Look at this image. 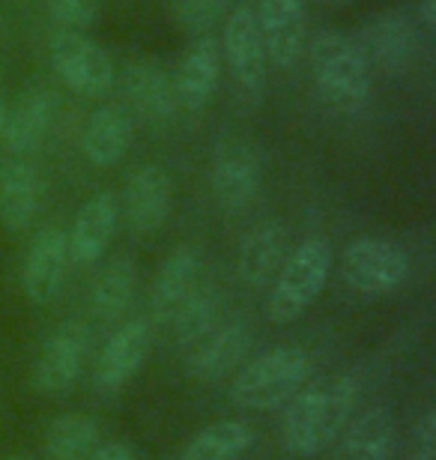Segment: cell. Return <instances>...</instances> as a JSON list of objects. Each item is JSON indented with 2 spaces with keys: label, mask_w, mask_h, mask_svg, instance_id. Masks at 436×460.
Returning a JSON list of instances; mask_svg holds the SVG:
<instances>
[{
  "label": "cell",
  "mask_w": 436,
  "mask_h": 460,
  "mask_svg": "<svg viewBox=\"0 0 436 460\" xmlns=\"http://www.w3.org/2000/svg\"><path fill=\"white\" fill-rule=\"evenodd\" d=\"M359 401L356 376H326V380L302 385L287 401L281 437L287 452L299 457H314L338 439L347 428Z\"/></svg>",
  "instance_id": "6da1fadb"
},
{
  "label": "cell",
  "mask_w": 436,
  "mask_h": 460,
  "mask_svg": "<svg viewBox=\"0 0 436 460\" xmlns=\"http://www.w3.org/2000/svg\"><path fill=\"white\" fill-rule=\"evenodd\" d=\"M311 72L317 93L332 111L359 114L370 102V66L356 42L335 31H323L311 40Z\"/></svg>",
  "instance_id": "7a4b0ae2"
},
{
  "label": "cell",
  "mask_w": 436,
  "mask_h": 460,
  "mask_svg": "<svg viewBox=\"0 0 436 460\" xmlns=\"http://www.w3.org/2000/svg\"><path fill=\"white\" fill-rule=\"evenodd\" d=\"M332 261H335V252H332L329 239L323 236L302 239L284 257L281 270H278V279L272 284V290H269L266 317L278 326L293 323L296 317H302L311 308V302L323 293V288H326Z\"/></svg>",
  "instance_id": "3957f363"
},
{
  "label": "cell",
  "mask_w": 436,
  "mask_h": 460,
  "mask_svg": "<svg viewBox=\"0 0 436 460\" xmlns=\"http://www.w3.org/2000/svg\"><path fill=\"white\" fill-rule=\"evenodd\" d=\"M311 358L299 347H275L239 367L230 383V398L245 410H275L308 383Z\"/></svg>",
  "instance_id": "277c9868"
},
{
  "label": "cell",
  "mask_w": 436,
  "mask_h": 460,
  "mask_svg": "<svg viewBox=\"0 0 436 460\" xmlns=\"http://www.w3.org/2000/svg\"><path fill=\"white\" fill-rule=\"evenodd\" d=\"M51 66L58 72V78L69 90H76L78 96L102 99L114 90V60L108 58V51L99 42L87 40L78 31H58L51 36L49 45Z\"/></svg>",
  "instance_id": "5b68a950"
},
{
  "label": "cell",
  "mask_w": 436,
  "mask_h": 460,
  "mask_svg": "<svg viewBox=\"0 0 436 460\" xmlns=\"http://www.w3.org/2000/svg\"><path fill=\"white\" fill-rule=\"evenodd\" d=\"M410 261L392 239L359 236L341 254V275L361 296H386L406 281Z\"/></svg>",
  "instance_id": "8992f818"
},
{
  "label": "cell",
  "mask_w": 436,
  "mask_h": 460,
  "mask_svg": "<svg viewBox=\"0 0 436 460\" xmlns=\"http://www.w3.org/2000/svg\"><path fill=\"white\" fill-rule=\"evenodd\" d=\"M218 45L221 58L234 75L236 93L243 96V102L257 105L266 90V49L252 6H236L225 18V33H221Z\"/></svg>",
  "instance_id": "52a82bcc"
},
{
  "label": "cell",
  "mask_w": 436,
  "mask_h": 460,
  "mask_svg": "<svg viewBox=\"0 0 436 460\" xmlns=\"http://www.w3.org/2000/svg\"><path fill=\"white\" fill-rule=\"evenodd\" d=\"M212 195L227 213L248 207L263 182V162L261 150L252 137L227 135L216 144L212 153Z\"/></svg>",
  "instance_id": "ba28073f"
},
{
  "label": "cell",
  "mask_w": 436,
  "mask_h": 460,
  "mask_svg": "<svg viewBox=\"0 0 436 460\" xmlns=\"http://www.w3.org/2000/svg\"><path fill=\"white\" fill-rule=\"evenodd\" d=\"M90 347L87 326L78 320L58 326L45 338V344L36 356L33 365V385L42 394H63L76 385L81 367H85V356Z\"/></svg>",
  "instance_id": "9c48e42d"
},
{
  "label": "cell",
  "mask_w": 436,
  "mask_h": 460,
  "mask_svg": "<svg viewBox=\"0 0 436 460\" xmlns=\"http://www.w3.org/2000/svg\"><path fill=\"white\" fill-rule=\"evenodd\" d=\"M69 245L67 230L42 227L27 245L24 266H22V290L33 305H49L58 299L69 272Z\"/></svg>",
  "instance_id": "30bf717a"
},
{
  "label": "cell",
  "mask_w": 436,
  "mask_h": 460,
  "mask_svg": "<svg viewBox=\"0 0 436 460\" xmlns=\"http://www.w3.org/2000/svg\"><path fill=\"white\" fill-rule=\"evenodd\" d=\"M114 84L123 90L129 114L144 117L147 123H165L174 114V75L156 58H132L120 78H114Z\"/></svg>",
  "instance_id": "8fae6325"
},
{
  "label": "cell",
  "mask_w": 436,
  "mask_h": 460,
  "mask_svg": "<svg viewBox=\"0 0 436 460\" xmlns=\"http://www.w3.org/2000/svg\"><path fill=\"white\" fill-rule=\"evenodd\" d=\"M221 75V45L216 36L203 33L185 45L174 75V96L176 108L189 114H200L216 96Z\"/></svg>",
  "instance_id": "7c38bea8"
},
{
  "label": "cell",
  "mask_w": 436,
  "mask_h": 460,
  "mask_svg": "<svg viewBox=\"0 0 436 460\" xmlns=\"http://www.w3.org/2000/svg\"><path fill=\"white\" fill-rule=\"evenodd\" d=\"M356 49L368 66H377L386 75L410 69L415 58V27L401 13H377L359 31Z\"/></svg>",
  "instance_id": "4fadbf2b"
},
{
  "label": "cell",
  "mask_w": 436,
  "mask_h": 460,
  "mask_svg": "<svg viewBox=\"0 0 436 460\" xmlns=\"http://www.w3.org/2000/svg\"><path fill=\"white\" fill-rule=\"evenodd\" d=\"M266 60L278 69H293L305 49V0H257L254 9Z\"/></svg>",
  "instance_id": "5bb4252c"
},
{
  "label": "cell",
  "mask_w": 436,
  "mask_h": 460,
  "mask_svg": "<svg viewBox=\"0 0 436 460\" xmlns=\"http://www.w3.org/2000/svg\"><path fill=\"white\" fill-rule=\"evenodd\" d=\"M150 353V323L129 320L108 338L96 362V389L102 394H117L132 383Z\"/></svg>",
  "instance_id": "9a60e30c"
},
{
  "label": "cell",
  "mask_w": 436,
  "mask_h": 460,
  "mask_svg": "<svg viewBox=\"0 0 436 460\" xmlns=\"http://www.w3.org/2000/svg\"><path fill=\"white\" fill-rule=\"evenodd\" d=\"M126 225L135 236L156 234L171 213V177L159 164H144L126 182L123 191Z\"/></svg>",
  "instance_id": "2e32d148"
},
{
  "label": "cell",
  "mask_w": 436,
  "mask_h": 460,
  "mask_svg": "<svg viewBox=\"0 0 436 460\" xmlns=\"http://www.w3.org/2000/svg\"><path fill=\"white\" fill-rule=\"evenodd\" d=\"M117 222H120V200L111 195V191L93 195L87 204L78 209L72 230L67 234L69 261L81 266L102 261V254L108 252L111 239L117 234Z\"/></svg>",
  "instance_id": "e0dca14e"
},
{
  "label": "cell",
  "mask_w": 436,
  "mask_h": 460,
  "mask_svg": "<svg viewBox=\"0 0 436 460\" xmlns=\"http://www.w3.org/2000/svg\"><path fill=\"white\" fill-rule=\"evenodd\" d=\"M54 111H58V96L49 87L36 84L18 99V105L6 117L4 128V150L13 159H27L42 146L45 135L54 123Z\"/></svg>",
  "instance_id": "ac0fdd59"
},
{
  "label": "cell",
  "mask_w": 436,
  "mask_h": 460,
  "mask_svg": "<svg viewBox=\"0 0 436 460\" xmlns=\"http://www.w3.org/2000/svg\"><path fill=\"white\" fill-rule=\"evenodd\" d=\"M248 347H252V332L243 323L218 326L216 332H209L198 347H191L185 353L189 374L194 380L216 383L221 376L239 371V365L245 362Z\"/></svg>",
  "instance_id": "d6986e66"
},
{
  "label": "cell",
  "mask_w": 436,
  "mask_h": 460,
  "mask_svg": "<svg viewBox=\"0 0 436 460\" xmlns=\"http://www.w3.org/2000/svg\"><path fill=\"white\" fill-rule=\"evenodd\" d=\"M332 446V460H392L397 446L395 416L386 407H370L347 421Z\"/></svg>",
  "instance_id": "ffe728a7"
},
{
  "label": "cell",
  "mask_w": 436,
  "mask_h": 460,
  "mask_svg": "<svg viewBox=\"0 0 436 460\" xmlns=\"http://www.w3.org/2000/svg\"><path fill=\"white\" fill-rule=\"evenodd\" d=\"M198 275H200V254L191 245H180L168 261L159 266L150 290V311L159 323H171L185 302L191 299V293L198 290Z\"/></svg>",
  "instance_id": "44dd1931"
},
{
  "label": "cell",
  "mask_w": 436,
  "mask_h": 460,
  "mask_svg": "<svg viewBox=\"0 0 436 460\" xmlns=\"http://www.w3.org/2000/svg\"><path fill=\"white\" fill-rule=\"evenodd\" d=\"M129 144H132V114L126 105H102L96 108L81 132V150L96 168H111L126 155Z\"/></svg>",
  "instance_id": "7402d4cb"
},
{
  "label": "cell",
  "mask_w": 436,
  "mask_h": 460,
  "mask_svg": "<svg viewBox=\"0 0 436 460\" xmlns=\"http://www.w3.org/2000/svg\"><path fill=\"white\" fill-rule=\"evenodd\" d=\"M42 182L31 162L6 159L0 164V227L24 230L40 209Z\"/></svg>",
  "instance_id": "603a6c76"
},
{
  "label": "cell",
  "mask_w": 436,
  "mask_h": 460,
  "mask_svg": "<svg viewBox=\"0 0 436 460\" xmlns=\"http://www.w3.org/2000/svg\"><path fill=\"white\" fill-rule=\"evenodd\" d=\"M287 257V230L281 222H261L248 230L239 245V279L252 288H263L272 275L281 270Z\"/></svg>",
  "instance_id": "cb8c5ba5"
},
{
  "label": "cell",
  "mask_w": 436,
  "mask_h": 460,
  "mask_svg": "<svg viewBox=\"0 0 436 460\" xmlns=\"http://www.w3.org/2000/svg\"><path fill=\"white\" fill-rule=\"evenodd\" d=\"M254 446V428L245 421H216L189 439L180 460H239Z\"/></svg>",
  "instance_id": "d4e9b609"
},
{
  "label": "cell",
  "mask_w": 436,
  "mask_h": 460,
  "mask_svg": "<svg viewBox=\"0 0 436 460\" xmlns=\"http://www.w3.org/2000/svg\"><path fill=\"white\" fill-rule=\"evenodd\" d=\"M102 443L96 419L85 412H63L45 428V452L51 460H85Z\"/></svg>",
  "instance_id": "484cf974"
},
{
  "label": "cell",
  "mask_w": 436,
  "mask_h": 460,
  "mask_svg": "<svg viewBox=\"0 0 436 460\" xmlns=\"http://www.w3.org/2000/svg\"><path fill=\"white\" fill-rule=\"evenodd\" d=\"M135 261L129 257H114L102 266V272L93 281L90 290V305L96 311V317L102 320H114L132 305V293H135Z\"/></svg>",
  "instance_id": "4316f807"
},
{
  "label": "cell",
  "mask_w": 436,
  "mask_h": 460,
  "mask_svg": "<svg viewBox=\"0 0 436 460\" xmlns=\"http://www.w3.org/2000/svg\"><path fill=\"white\" fill-rule=\"evenodd\" d=\"M171 323H174L176 344H180L182 353H189L191 347H198L203 338L221 326L218 296L212 290H194L191 299L176 311V317Z\"/></svg>",
  "instance_id": "83f0119b"
},
{
  "label": "cell",
  "mask_w": 436,
  "mask_h": 460,
  "mask_svg": "<svg viewBox=\"0 0 436 460\" xmlns=\"http://www.w3.org/2000/svg\"><path fill=\"white\" fill-rule=\"evenodd\" d=\"M227 6L230 0H171V15L185 33L203 36L227 15Z\"/></svg>",
  "instance_id": "f1b7e54d"
},
{
  "label": "cell",
  "mask_w": 436,
  "mask_h": 460,
  "mask_svg": "<svg viewBox=\"0 0 436 460\" xmlns=\"http://www.w3.org/2000/svg\"><path fill=\"white\" fill-rule=\"evenodd\" d=\"M45 13L60 24V31H87L99 18V0H42Z\"/></svg>",
  "instance_id": "f546056e"
},
{
  "label": "cell",
  "mask_w": 436,
  "mask_h": 460,
  "mask_svg": "<svg viewBox=\"0 0 436 460\" xmlns=\"http://www.w3.org/2000/svg\"><path fill=\"white\" fill-rule=\"evenodd\" d=\"M410 460H436V410H424L413 430Z\"/></svg>",
  "instance_id": "4dcf8cb0"
},
{
  "label": "cell",
  "mask_w": 436,
  "mask_h": 460,
  "mask_svg": "<svg viewBox=\"0 0 436 460\" xmlns=\"http://www.w3.org/2000/svg\"><path fill=\"white\" fill-rule=\"evenodd\" d=\"M85 460H141L129 443H99Z\"/></svg>",
  "instance_id": "1f68e13d"
},
{
  "label": "cell",
  "mask_w": 436,
  "mask_h": 460,
  "mask_svg": "<svg viewBox=\"0 0 436 460\" xmlns=\"http://www.w3.org/2000/svg\"><path fill=\"white\" fill-rule=\"evenodd\" d=\"M422 22L428 31L436 27V0H422Z\"/></svg>",
  "instance_id": "d6a6232c"
},
{
  "label": "cell",
  "mask_w": 436,
  "mask_h": 460,
  "mask_svg": "<svg viewBox=\"0 0 436 460\" xmlns=\"http://www.w3.org/2000/svg\"><path fill=\"white\" fill-rule=\"evenodd\" d=\"M6 117H9V108L6 102L0 99V144H4V128H6Z\"/></svg>",
  "instance_id": "836d02e7"
},
{
  "label": "cell",
  "mask_w": 436,
  "mask_h": 460,
  "mask_svg": "<svg viewBox=\"0 0 436 460\" xmlns=\"http://www.w3.org/2000/svg\"><path fill=\"white\" fill-rule=\"evenodd\" d=\"M326 4H332V6H344V4H352V0H326Z\"/></svg>",
  "instance_id": "e575fe53"
},
{
  "label": "cell",
  "mask_w": 436,
  "mask_h": 460,
  "mask_svg": "<svg viewBox=\"0 0 436 460\" xmlns=\"http://www.w3.org/2000/svg\"><path fill=\"white\" fill-rule=\"evenodd\" d=\"M6 460H31V457H18V455H15V457H6Z\"/></svg>",
  "instance_id": "d590c367"
},
{
  "label": "cell",
  "mask_w": 436,
  "mask_h": 460,
  "mask_svg": "<svg viewBox=\"0 0 436 460\" xmlns=\"http://www.w3.org/2000/svg\"><path fill=\"white\" fill-rule=\"evenodd\" d=\"M0 78H4V72H0Z\"/></svg>",
  "instance_id": "8d00e7d4"
}]
</instances>
